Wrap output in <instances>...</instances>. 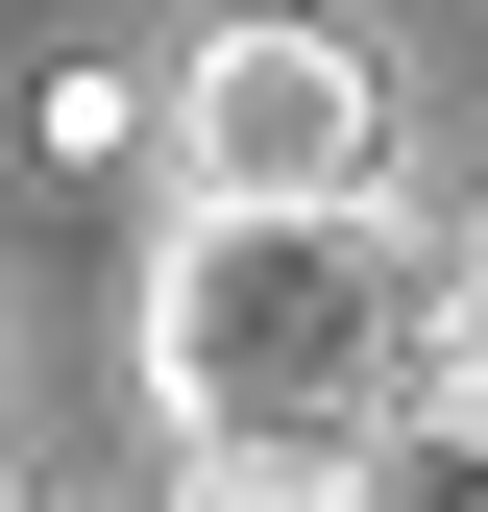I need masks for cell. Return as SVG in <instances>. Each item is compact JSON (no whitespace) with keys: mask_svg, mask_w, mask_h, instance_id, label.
<instances>
[{"mask_svg":"<svg viewBox=\"0 0 488 512\" xmlns=\"http://www.w3.org/2000/svg\"><path fill=\"white\" fill-rule=\"evenodd\" d=\"M366 464L415 512H488V220H440L391 269V391H366Z\"/></svg>","mask_w":488,"mask_h":512,"instance_id":"3957f363","label":"cell"},{"mask_svg":"<svg viewBox=\"0 0 488 512\" xmlns=\"http://www.w3.org/2000/svg\"><path fill=\"white\" fill-rule=\"evenodd\" d=\"M171 171H196L171 220H366V171H391V74H366L318 0H244V25L171 49Z\"/></svg>","mask_w":488,"mask_h":512,"instance_id":"7a4b0ae2","label":"cell"},{"mask_svg":"<svg viewBox=\"0 0 488 512\" xmlns=\"http://www.w3.org/2000/svg\"><path fill=\"white\" fill-rule=\"evenodd\" d=\"M391 244L366 220H171L147 244V415L171 439H366Z\"/></svg>","mask_w":488,"mask_h":512,"instance_id":"6da1fadb","label":"cell"},{"mask_svg":"<svg viewBox=\"0 0 488 512\" xmlns=\"http://www.w3.org/2000/svg\"><path fill=\"white\" fill-rule=\"evenodd\" d=\"M171 512H415L366 439H171Z\"/></svg>","mask_w":488,"mask_h":512,"instance_id":"277c9868","label":"cell"}]
</instances>
